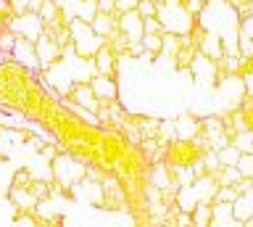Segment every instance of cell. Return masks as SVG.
<instances>
[{"instance_id": "1", "label": "cell", "mask_w": 253, "mask_h": 227, "mask_svg": "<svg viewBox=\"0 0 253 227\" xmlns=\"http://www.w3.org/2000/svg\"><path fill=\"white\" fill-rule=\"evenodd\" d=\"M69 32H71V50L77 58H92L95 50L103 45V37H98L90 29V21H82L77 16L69 19Z\"/></svg>"}, {"instance_id": "2", "label": "cell", "mask_w": 253, "mask_h": 227, "mask_svg": "<svg viewBox=\"0 0 253 227\" xmlns=\"http://www.w3.org/2000/svg\"><path fill=\"white\" fill-rule=\"evenodd\" d=\"M84 172H87V164H82L79 159H74V156L66 153V151L58 153L50 161V175H53L55 182L66 190V195H69V187L84 177ZM69 198H71V195H69Z\"/></svg>"}, {"instance_id": "3", "label": "cell", "mask_w": 253, "mask_h": 227, "mask_svg": "<svg viewBox=\"0 0 253 227\" xmlns=\"http://www.w3.org/2000/svg\"><path fill=\"white\" fill-rule=\"evenodd\" d=\"M100 187H103V211H124L126 193L122 187V180L116 175H103Z\"/></svg>"}, {"instance_id": "4", "label": "cell", "mask_w": 253, "mask_h": 227, "mask_svg": "<svg viewBox=\"0 0 253 227\" xmlns=\"http://www.w3.org/2000/svg\"><path fill=\"white\" fill-rule=\"evenodd\" d=\"M8 29H11L13 35H19V37H27V40L35 43L40 35H42V19L37 16V13H21V16H13L11 21H8Z\"/></svg>"}, {"instance_id": "5", "label": "cell", "mask_w": 253, "mask_h": 227, "mask_svg": "<svg viewBox=\"0 0 253 227\" xmlns=\"http://www.w3.org/2000/svg\"><path fill=\"white\" fill-rule=\"evenodd\" d=\"M92 69H95V74H106V77H111V80H119V72H122V69H119V56L108 48L106 43L95 50Z\"/></svg>"}, {"instance_id": "6", "label": "cell", "mask_w": 253, "mask_h": 227, "mask_svg": "<svg viewBox=\"0 0 253 227\" xmlns=\"http://www.w3.org/2000/svg\"><path fill=\"white\" fill-rule=\"evenodd\" d=\"M11 58L19 61L21 66H27L29 72H37V69H40V61H37V53H35V43L27 40V37L16 35L13 48H11Z\"/></svg>"}, {"instance_id": "7", "label": "cell", "mask_w": 253, "mask_h": 227, "mask_svg": "<svg viewBox=\"0 0 253 227\" xmlns=\"http://www.w3.org/2000/svg\"><path fill=\"white\" fill-rule=\"evenodd\" d=\"M35 53H37V61H40V69H47L50 64L63 58V48L53 43V37H47L45 32L35 40Z\"/></svg>"}, {"instance_id": "8", "label": "cell", "mask_w": 253, "mask_h": 227, "mask_svg": "<svg viewBox=\"0 0 253 227\" xmlns=\"http://www.w3.org/2000/svg\"><path fill=\"white\" fill-rule=\"evenodd\" d=\"M116 27L126 35V40L134 43L142 37V16L134 8H126V11H119L116 13Z\"/></svg>"}, {"instance_id": "9", "label": "cell", "mask_w": 253, "mask_h": 227, "mask_svg": "<svg viewBox=\"0 0 253 227\" xmlns=\"http://www.w3.org/2000/svg\"><path fill=\"white\" fill-rule=\"evenodd\" d=\"M87 82H90L95 98H98L100 103H108V100L119 98V80H111V77H106V74H92Z\"/></svg>"}, {"instance_id": "10", "label": "cell", "mask_w": 253, "mask_h": 227, "mask_svg": "<svg viewBox=\"0 0 253 227\" xmlns=\"http://www.w3.org/2000/svg\"><path fill=\"white\" fill-rule=\"evenodd\" d=\"M209 227H240V222H237V217L232 211V203L213 201L211 203V225Z\"/></svg>"}, {"instance_id": "11", "label": "cell", "mask_w": 253, "mask_h": 227, "mask_svg": "<svg viewBox=\"0 0 253 227\" xmlns=\"http://www.w3.org/2000/svg\"><path fill=\"white\" fill-rule=\"evenodd\" d=\"M174 130H177V137H195V135H201V116H195L193 111H182L174 116Z\"/></svg>"}, {"instance_id": "12", "label": "cell", "mask_w": 253, "mask_h": 227, "mask_svg": "<svg viewBox=\"0 0 253 227\" xmlns=\"http://www.w3.org/2000/svg\"><path fill=\"white\" fill-rule=\"evenodd\" d=\"M8 201L16 211H32L37 206V198L29 193V187H16V185H8Z\"/></svg>"}, {"instance_id": "13", "label": "cell", "mask_w": 253, "mask_h": 227, "mask_svg": "<svg viewBox=\"0 0 253 227\" xmlns=\"http://www.w3.org/2000/svg\"><path fill=\"white\" fill-rule=\"evenodd\" d=\"M198 53H201V56H206V58H211V61H219L221 56H224V48H221V37L213 35L211 29H209V32H206V37H203V43L198 45Z\"/></svg>"}, {"instance_id": "14", "label": "cell", "mask_w": 253, "mask_h": 227, "mask_svg": "<svg viewBox=\"0 0 253 227\" xmlns=\"http://www.w3.org/2000/svg\"><path fill=\"white\" fill-rule=\"evenodd\" d=\"M193 190H195V198L198 201H206V203H213V195H216V182L211 180V175H206V177H198L193 180Z\"/></svg>"}, {"instance_id": "15", "label": "cell", "mask_w": 253, "mask_h": 227, "mask_svg": "<svg viewBox=\"0 0 253 227\" xmlns=\"http://www.w3.org/2000/svg\"><path fill=\"white\" fill-rule=\"evenodd\" d=\"M116 27V13H106V11H98L95 16L90 19V29L98 37H108L111 29Z\"/></svg>"}, {"instance_id": "16", "label": "cell", "mask_w": 253, "mask_h": 227, "mask_svg": "<svg viewBox=\"0 0 253 227\" xmlns=\"http://www.w3.org/2000/svg\"><path fill=\"white\" fill-rule=\"evenodd\" d=\"M161 35L164 32H148V35L140 37V43H142V48H145V53L150 56V61H158L164 53V37Z\"/></svg>"}, {"instance_id": "17", "label": "cell", "mask_w": 253, "mask_h": 227, "mask_svg": "<svg viewBox=\"0 0 253 227\" xmlns=\"http://www.w3.org/2000/svg\"><path fill=\"white\" fill-rule=\"evenodd\" d=\"M240 177L243 175H240V169H237V167H219V169L211 172V180L216 185H235Z\"/></svg>"}, {"instance_id": "18", "label": "cell", "mask_w": 253, "mask_h": 227, "mask_svg": "<svg viewBox=\"0 0 253 227\" xmlns=\"http://www.w3.org/2000/svg\"><path fill=\"white\" fill-rule=\"evenodd\" d=\"M190 217H193V227H209L211 225V203L198 201L193 211H190Z\"/></svg>"}, {"instance_id": "19", "label": "cell", "mask_w": 253, "mask_h": 227, "mask_svg": "<svg viewBox=\"0 0 253 227\" xmlns=\"http://www.w3.org/2000/svg\"><path fill=\"white\" fill-rule=\"evenodd\" d=\"M198 203V198H195V190H193V185H179L177 187V206H179V211H193V206Z\"/></svg>"}, {"instance_id": "20", "label": "cell", "mask_w": 253, "mask_h": 227, "mask_svg": "<svg viewBox=\"0 0 253 227\" xmlns=\"http://www.w3.org/2000/svg\"><path fill=\"white\" fill-rule=\"evenodd\" d=\"M229 143H232L240 153H251V151H253V132H251V130H240V132H235Z\"/></svg>"}, {"instance_id": "21", "label": "cell", "mask_w": 253, "mask_h": 227, "mask_svg": "<svg viewBox=\"0 0 253 227\" xmlns=\"http://www.w3.org/2000/svg\"><path fill=\"white\" fill-rule=\"evenodd\" d=\"M216 156H219V164H221V167H237L240 151H237L232 143H227V145H221L219 151H216Z\"/></svg>"}, {"instance_id": "22", "label": "cell", "mask_w": 253, "mask_h": 227, "mask_svg": "<svg viewBox=\"0 0 253 227\" xmlns=\"http://www.w3.org/2000/svg\"><path fill=\"white\" fill-rule=\"evenodd\" d=\"M174 137H177L174 122H171V119H161V124H158V130H156V140H158L161 145H169Z\"/></svg>"}, {"instance_id": "23", "label": "cell", "mask_w": 253, "mask_h": 227, "mask_svg": "<svg viewBox=\"0 0 253 227\" xmlns=\"http://www.w3.org/2000/svg\"><path fill=\"white\" fill-rule=\"evenodd\" d=\"M32 167H21V169H16L13 172V177H11V185H16V187H27L29 182H32Z\"/></svg>"}, {"instance_id": "24", "label": "cell", "mask_w": 253, "mask_h": 227, "mask_svg": "<svg viewBox=\"0 0 253 227\" xmlns=\"http://www.w3.org/2000/svg\"><path fill=\"white\" fill-rule=\"evenodd\" d=\"M134 11H137L142 19L158 16V3H153V0H137V3H134Z\"/></svg>"}, {"instance_id": "25", "label": "cell", "mask_w": 253, "mask_h": 227, "mask_svg": "<svg viewBox=\"0 0 253 227\" xmlns=\"http://www.w3.org/2000/svg\"><path fill=\"white\" fill-rule=\"evenodd\" d=\"M237 169H240L243 177H253V151L251 153H240V159H237Z\"/></svg>"}, {"instance_id": "26", "label": "cell", "mask_w": 253, "mask_h": 227, "mask_svg": "<svg viewBox=\"0 0 253 227\" xmlns=\"http://www.w3.org/2000/svg\"><path fill=\"white\" fill-rule=\"evenodd\" d=\"M148 32H164V24H161V19H158V16L142 19V35H148Z\"/></svg>"}, {"instance_id": "27", "label": "cell", "mask_w": 253, "mask_h": 227, "mask_svg": "<svg viewBox=\"0 0 253 227\" xmlns=\"http://www.w3.org/2000/svg\"><path fill=\"white\" fill-rule=\"evenodd\" d=\"M203 5H206V0H185V3H182V8H185L190 16H201Z\"/></svg>"}, {"instance_id": "28", "label": "cell", "mask_w": 253, "mask_h": 227, "mask_svg": "<svg viewBox=\"0 0 253 227\" xmlns=\"http://www.w3.org/2000/svg\"><path fill=\"white\" fill-rule=\"evenodd\" d=\"M174 227H193V217L187 211H179L177 219H174Z\"/></svg>"}, {"instance_id": "29", "label": "cell", "mask_w": 253, "mask_h": 227, "mask_svg": "<svg viewBox=\"0 0 253 227\" xmlns=\"http://www.w3.org/2000/svg\"><path fill=\"white\" fill-rule=\"evenodd\" d=\"M243 90L248 92V95H253V72H245L243 74Z\"/></svg>"}, {"instance_id": "30", "label": "cell", "mask_w": 253, "mask_h": 227, "mask_svg": "<svg viewBox=\"0 0 253 227\" xmlns=\"http://www.w3.org/2000/svg\"><path fill=\"white\" fill-rule=\"evenodd\" d=\"M153 3H158V5H161V3H164V0H153Z\"/></svg>"}]
</instances>
